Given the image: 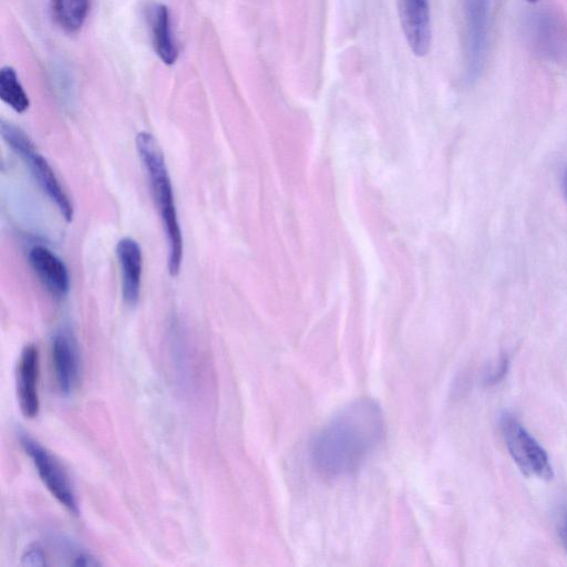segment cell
<instances>
[{
	"label": "cell",
	"mask_w": 567,
	"mask_h": 567,
	"mask_svg": "<svg viewBox=\"0 0 567 567\" xmlns=\"http://www.w3.org/2000/svg\"><path fill=\"white\" fill-rule=\"evenodd\" d=\"M0 97L18 113H24L30 106L28 94L11 66H4L0 71Z\"/></svg>",
	"instance_id": "5bb4252c"
},
{
	"label": "cell",
	"mask_w": 567,
	"mask_h": 567,
	"mask_svg": "<svg viewBox=\"0 0 567 567\" xmlns=\"http://www.w3.org/2000/svg\"><path fill=\"white\" fill-rule=\"evenodd\" d=\"M561 183H563V189H564L565 196L567 198V167L563 172Z\"/></svg>",
	"instance_id": "e0dca14e"
},
{
	"label": "cell",
	"mask_w": 567,
	"mask_h": 567,
	"mask_svg": "<svg viewBox=\"0 0 567 567\" xmlns=\"http://www.w3.org/2000/svg\"><path fill=\"white\" fill-rule=\"evenodd\" d=\"M465 25L466 72L476 79L484 65L487 44V0H463Z\"/></svg>",
	"instance_id": "8992f818"
},
{
	"label": "cell",
	"mask_w": 567,
	"mask_h": 567,
	"mask_svg": "<svg viewBox=\"0 0 567 567\" xmlns=\"http://www.w3.org/2000/svg\"><path fill=\"white\" fill-rule=\"evenodd\" d=\"M502 433L505 445L523 474L549 481L554 476L553 466L546 451L511 414L502 416Z\"/></svg>",
	"instance_id": "277c9868"
},
{
	"label": "cell",
	"mask_w": 567,
	"mask_h": 567,
	"mask_svg": "<svg viewBox=\"0 0 567 567\" xmlns=\"http://www.w3.org/2000/svg\"><path fill=\"white\" fill-rule=\"evenodd\" d=\"M385 436L380 404L359 398L336 412L310 443L313 468L323 477L338 478L355 472Z\"/></svg>",
	"instance_id": "6da1fadb"
},
{
	"label": "cell",
	"mask_w": 567,
	"mask_h": 567,
	"mask_svg": "<svg viewBox=\"0 0 567 567\" xmlns=\"http://www.w3.org/2000/svg\"><path fill=\"white\" fill-rule=\"evenodd\" d=\"M401 27L411 51L424 56L431 45L429 0H396Z\"/></svg>",
	"instance_id": "9c48e42d"
},
{
	"label": "cell",
	"mask_w": 567,
	"mask_h": 567,
	"mask_svg": "<svg viewBox=\"0 0 567 567\" xmlns=\"http://www.w3.org/2000/svg\"><path fill=\"white\" fill-rule=\"evenodd\" d=\"M559 536L563 543V546L567 553V511L563 513V516L560 518L559 523Z\"/></svg>",
	"instance_id": "2e32d148"
},
{
	"label": "cell",
	"mask_w": 567,
	"mask_h": 567,
	"mask_svg": "<svg viewBox=\"0 0 567 567\" xmlns=\"http://www.w3.org/2000/svg\"><path fill=\"white\" fill-rule=\"evenodd\" d=\"M135 142L162 218L168 248V272L172 277H176L183 260V236L164 154L156 138L148 132H140Z\"/></svg>",
	"instance_id": "7a4b0ae2"
},
{
	"label": "cell",
	"mask_w": 567,
	"mask_h": 567,
	"mask_svg": "<svg viewBox=\"0 0 567 567\" xmlns=\"http://www.w3.org/2000/svg\"><path fill=\"white\" fill-rule=\"evenodd\" d=\"M90 0H51L55 23L65 32L79 31L87 17Z\"/></svg>",
	"instance_id": "4fadbf2b"
},
{
	"label": "cell",
	"mask_w": 567,
	"mask_h": 567,
	"mask_svg": "<svg viewBox=\"0 0 567 567\" xmlns=\"http://www.w3.org/2000/svg\"><path fill=\"white\" fill-rule=\"evenodd\" d=\"M116 256L121 267L123 300L127 306L134 307L141 293L143 267L141 247L133 238H122L116 245Z\"/></svg>",
	"instance_id": "8fae6325"
},
{
	"label": "cell",
	"mask_w": 567,
	"mask_h": 567,
	"mask_svg": "<svg viewBox=\"0 0 567 567\" xmlns=\"http://www.w3.org/2000/svg\"><path fill=\"white\" fill-rule=\"evenodd\" d=\"M39 373V351L31 343L25 346L20 353L16 375L18 403L22 414L29 419L37 417L40 411Z\"/></svg>",
	"instance_id": "ba28073f"
},
{
	"label": "cell",
	"mask_w": 567,
	"mask_h": 567,
	"mask_svg": "<svg viewBox=\"0 0 567 567\" xmlns=\"http://www.w3.org/2000/svg\"><path fill=\"white\" fill-rule=\"evenodd\" d=\"M19 441L47 489L70 513L78 515L79 503L74 488L59 460L27 433H20Z\"/></svg>",
	"instance_id": "5b68a950"
},
{
	"label": "cell",
	"mask_w": 567,
	"mask_h": 567,
	"mask_svg": "<svg viewBox=\"0 0 567 567\" xmlns=\"http://www.w3.org/2000/svg\"><path fill=\"white\" fill-rule=\"evenodd\" d=\"M24 566H47L50 565L48 553L39 543L29 545L21 557Z\"/></svg>",
	"instance_id": "9a60e30c"
},
{
	"label": "cell",
	"mask_w": 567,
	"mask_h": 567,
	"mask_svg": "<svg viewBox=\"0 0 567 567\" xmlns=\"http://www.w3.org/2000/svg\"><path fill=\"white\" fill-rule=\"evenodd\" d=\"M51 354L58 388L62 394L69 395L78 386L81 375L78 342L69 329L62 328L54 333Z\"/></svg>",
	"instance_id": "52a82bcc"
},
{
	"label": "cell",
	"mask_w": 567,
	"mask_h": 567,
	"mask_svg": "<svg viewBox=\"0 0 567 567\" xmlns=\"http://www.w3.org/2000/svg\"><path fill=\"white\" fill-rule=\"evenodd\" d=\"M529 3H536L538 0H526Z\"/></svg>",
	"instance_id": "ac0fdd59"
},
{
	"label": "cell",
	"mask_w": 567,
	"mask_h": 567,
	"mask_svg": "<svg viewBox=\"0 0 567 567\" xmlns=\"http://www.w3.org/2000/svg\"><path fill=\"white\" fill-rule=\"evenodd\" d=\"M153 45L158 58L167 65L174 64L178 51L174 42L169 10L156 4L151 14Z\"/></svg>",
	"instance_id": "7c38bea8"
},
{
	"label": "cell",
	"mask_w": 567,
	"mask_h": 567,
	"mask_svg": "<svg viewBox=\"0 0 567 567\" xmlns=\"http://www.w3.org/2000/svg\"><path fill=\"white\" fill-rule=\"evenodd\" d=\"M0 132L3 141L29 167L38 185L55 205L62 217L72 221L73 205L45 157L38 151L27 133L16 124L2 120Z\"/></svg>",
	"instance_id": "3957f363"
},
{
	"label": "cell",
	"mask_w": 567,
	"mask_h": 567,
	"mask_svg": "<svg viewBox=\"0 0 567 567\" xmlns=\"http://www.w3.org/2000/svg\"><path fill=\"white\" fill-rule=\"evenodd\" d=\"M29 262L42 285L56 298H63L70 289V276L65 264L48 247L34 245L28 254Z\"/></svg>",
	"instance_id": "30bf717a"
}]
</instances>
